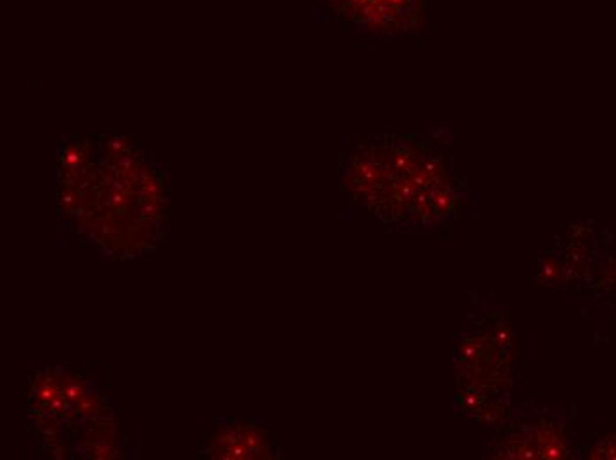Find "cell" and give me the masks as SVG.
<instances>
[{
	"instance_id": "cell-1",
	"label": "cell",
	"mask_w": 616,
	"mask_h": 460,
	"mask_svg": "<svg viewBox=\"0 0 616 460\" xmlns=\"http://www.w3.org/2000/svg\"><path fill=\"white\" fill-rule=\"evenodd\" d=\"M352 27L374 34L407 32L420 25L427 0H321Z\"/></svg>"
},
{
	"instance_id": "cell-2",
	"label": "cell",
	"mask_w": 616,
	"mask_h": 460,
	"mask_svg": "<svg viewBox=\"0 0 616 460\" xmlns=\"http://www.w3.org/2000/svg\"><path fill=\"white\" fill-rule=\"evenodd\" d=\"M234 437H236V439H246V443H248V441H252V443L259 441V439H255L257 437L255 430H252V428H244V427H236L234 430L230 428V430H227L224 435H222V443L224 444L234 443ZM225 457H228V459H232V457H236V459H243V457H252V452H250L248 446H244L243 441H239L236 446L228 450V453Z\"/></svg>"
}]
</instances>
